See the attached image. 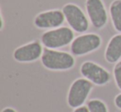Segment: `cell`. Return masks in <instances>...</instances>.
I'll return each mask as SVG.
<instances>
[{
    "mask_svg": "<svg viewBox=\"0 0 121 112\" xmlns=\"http://www.w3.org/2000/svg\"><path fill=\"white\" fill-rule=\"evenodd\" d=\"M4 27V17H3V14L1 13V30H3Z\"/></svg>",
    "mask_w": 121,
    "mask_h": 112,
    "instance_id": "obj_17",
    "label": "cell"
},
{
    "mask_svg": "<svg viewBox=\"0 0 121 112\" xmlns=\"http://www.w3.org/2000/svg\"><path fill=\"white\" fill-rule=\"evenodd\" d=\"M90 112H108L106 105L99 99H92L87 102Z\"/></svg>",
    "mask_w": 121,
    "mask_h": 112,
    "instance_id": "obj_12",
    "label": "cell"
},
{
    "mask_svg": "<svg viewBox=\"0 0 121 112\" xmlns=\"http://www.w3.org/2000/svg\"><path fill=\"white\" fill-rule=\"evenodd\" d=\"M61 10L69 27H71L75 32L83 34L87 31L90 27V21L86 13L80 6L69 3L65 4Z\"/></svg>",
    "mask_w": 121,
    "mask_h": 112,
    "instance_id": "obj_3",
    "label": "cell"
},
{
    "mask_svg": "<svg viewBox=\"0 0 121 112\" xmlns=\"http://www.w3.org/2000/svg\"><path fill=\"white\" fill-rule=\"evenodd\" d=\"M114 105L121 110V93L118 94L114 98Z\"/></svg>",
    "mask_w": 121,
    "mask_h": 112,
    "instance_id": "obj_14",
    "label": "cell"
},
{
    "mask_svg": "<svg viewBox=\"0 0 121 112\" xmlns=\"http://www.w3.org/2000/svg\"><path fill=\"white\" fill-rule=\"evenodd\" d=\"M66 22L65 16L60 9H51L41 12L35 16L33 25L40 30H52L62 27Z\"/></svg>",
    "mask_w": 121,
    "mask_h": 112,
    "instance_id": "obj_8",
    "label": "cell"
},
{
    "mask_svg": "<svg viewBox=\"0 0 121 112\" xmlns=\"http://www.w3.org/2000/svg\"><path fill=\"white\" fill-rule=\"evenodd\" d=\"M94 84L85 77H80L71 83L67 94V103L71 108L82 106L91 93Z\"/></svg>",
    "mask_w": 121,
    "mask_h": 112,
    "instance_id": "obj_5",
    "label": "cell"
},
{
    "mask_svg": "<svg viewBox=\"0 0 121 112\" xmlns=\"http://www.w3.org/2000/svg\"><path fill=\"white\" fill-rule=\"evenodd\" d=\"M2 112H17L14 109L11 108V107H6L2 110Z\"/></svg>",
    "mask_w": 121,
    "mask_h": 112,
    "instance_id": "obj_16",
    "label": "cell"
},
{
    "mask_svg": "<svg viewBox=\"0 0 121 112\" xmlns=\"http://www.w3.org/2000/svg\"><path fill=\"white\" fill-rule=\"evenodd\" d=\"M113 76L117 87L121 91V60L116 63L113 69Z\"/></svg>",
    "mask_w": 121,
    "mask_h": 112,
    "instance_id": "obj_13",
    "label": "cell"
},
{
    "mask_svg": "<svg viewBox=\"0 0 121 112\" xmlns=\"http://www.w3.org/2000/svg\"><path fill=\"white\" fill-rule=\"evenodd\" d=\"M80 73L83 77L96 86L106 85L109 83L111 78L109 71L92 61H86L82 63L80 67Z\"/></svg>",
    "mask_w": 121,
    "mask_h": 112,
    "instance_id": "obj_7",
    "label": "cell"
},
{
    "mask_svg": "<svg viewBox=\"0 0 121 112\" xmlns=\"http://www.w3.org/2000/svg\"><path fill=\"white\" fill-rule=\"evenodd\" d=\"M74 31L69 27H60L46 31L41 36V42L45 48L59 50L71 45L75 39Z\"/></svg>",
    "mask_w": 121,
    "mask_h": 112,
    "instance_id": "obj_2",
    "label": "cell"
},
{
    "mask_svg": "<svg viewBox=\"0 0 121 112\" xmlns=\"http://www.w3.org/2000/svg\"><path fill=\"white\" fill-rule=\"evenodd\" d=\"M109 16L114 30L121 33V0H113L110 3Z\"/></svg>",
    "mask_w": 121,
    "mask_h": 112,
    "instance_id": "obj_11",
    "label": "cell"
},
{
    "mask_svg": "<svg viewBox=\"0 0 121 112\" xmlns=\"http://www.w3.org/2000/svg\"><path fill=\"white\" fill-rule=\"evenodd\" d=\"M86 13L90 23L96 29H102L106 26L109 19V12L103 0H86Z\"/></svg>",
    "mask_w": 121,
    "mask_h": 112,
    "instance_id": "obj_6",
    "label": "cell"
},
{
    "mask_svg": "<svg viewBox=\"0 0 121 112\" xmlns=\"http://www.w3.org/2000/svg\"><path fill=\"white\" fill-rule=\"evenodd\" d=\"M73 112H90V111H89V109H88L87 106L82 105V106H80V107H78V108H76Z\"/></svg>",
    "mask_w": 121,
    "mask_h": 112,
    "instance_id": "obj_15",
    "label": "cell"
},
{
    "mask_svg": "<svg viewBox=\"0 0 121 112\" xmlns=\"http://www.w3.org/2000/svg\"><path fill=\"white\" fill-rule=\"evenodd\" d=\"M44 49L42 42L32 40L15 49L13 54L14 60L18 63H32L42 58Z\"/></svg>",
    "mask_w": 121,
    "mask_h": 112,
    "instance_id": "obj_9",
    "label": "cell"
},
{
    "mask_svg": "<svg viewBox=\"0 0 121 112\" xmlns=\"http://www.w3.org/2000/svg\"><path fill=\"white\" fill-rule=\"evenodd\" d=\"M41 62L43 67L48 70L67 71L75 66L76 59L71 53L45 48Z\"/></svg>",
    "mask_w": 121,
    "mask_h": 112,
    "instance_id": "obj_1",
    "label": "cell"
},
{
    "mask_svg": "<svg viewBox=\"0 0 121 112\" xmlns=\"http://www.w3.org/2000/svg\"><path fill=\"white\" fill-rule=\"evenodd\" d=\"M102 44L100 35L96 33H83L75 37L71 44V53L74 56H83L97 50Z\"/></svg>",
    "mask_w": 121,
    "mask_h": 112,
    "instance_id": "obj_4",
    "label": "cell"
},
{
    "mask_svg": "<svg viewBox=\"0 0 121 112\" xmlns=\"http://www.w3.org/2000/svg\"><path fill=\"white\" fill-rule=\"evenodd\" d=\"M104 59L109 64H116L121 59V33L110 38L104 50Z\"/></svg>",
    "mask_w": 121,
    "mask_h": 112,
    "instance_id": "obj_10",
    "label": "cell"
}]
</instances>
